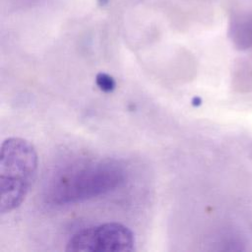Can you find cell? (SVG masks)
I'll return each instance as SVG.
<instances>
[{
	"label": "cell",
	"instance_id": "3957f363",
	"mask_svg": "<svg viewBox=\"0 0 252 252\" xmlns=\"http://www.w3.org/2000/svg\"><path fill=\"white\" fill-rule=\"evenodd\" d=\"M68 252H132L135 238L131 229L119 222L86 227L74 233L66 244Z\"/></svg>",
	"mask_w": 252,
	"mask_h": 252
},
{
	"label": "cell",
	"instance_id": "5b68a950",
	"mask_svg": "<svg viewBox=\"0 0 252 252\" xmlns=\"http://www.w3.org/2000/svg\"><path fill=\"white\" fill-rule=\"evenodd\" d=\"M95 83L97 87L105 93H111L114 91L116 87L115 80L108 74L100 72L95 77Z\"/></svg>",
	"mask_w": 252,
	"mask_h": 252
},
{
	"label": "cell",
	"instance_id": "277c9868",
	"mask_svg": "<svg viewBox=\"0 0 252 252\" xmlns=\"http://www.w3.org/2000/svg\"><path fill=\"white\" fill-rule=\"evenodd\" d=\"M232 35L240 43L252 42V18L236 20L232 24Z\"/></svg>",
	"mask_w": 252,
	"mask_h": 252
},
{
	"label": "cell",
	"instance_id": "6da1fadb",
	"mask_svg": "<svg viewBox=\"0 0 252 252\" xmlns=\"http://www.w3.org/2000/svg\"><path fill=\"white\" fill-rule=\"evenodd\" d=\"M125 178V170L116 160L79 162L52 176L45 188L44 198L55 206L76 204L115 190Z\"/></svg>",
	"mask_w": 252,
	"mask_h": 252
},
{
	"label": "cell",
	"instance_id": "8992f818",
	"mask_svg": "<svg viewBox=\"0 0 252 252\" xmlns=\"http://www.w3.org/2000/svg\"><path fill=\"white\" fill-rule=\"evenodd\" d=\"M107 2H108V0H98V3L100 5H105V4H107Z\"/></svg>",
	"mask_w": 252,
	"mask_h": 252
},
{
	"label": "cell",
	"instance_id": "7a4b0ae2",
	"mask_svg": "<svg viewBox=\"0 0 252 252\" xmlns=\"http://www.w3.org/2000/svg\"><path fill=\"white\" fill-rule=\"evenodd\" d=\"M0 150V213L4 215L26 199L36 176L38 158L33 145L23 138L5 139Z\"/></svg>",
	"mask_w": 252,
	"mask_h": 252
}]
</instances>
